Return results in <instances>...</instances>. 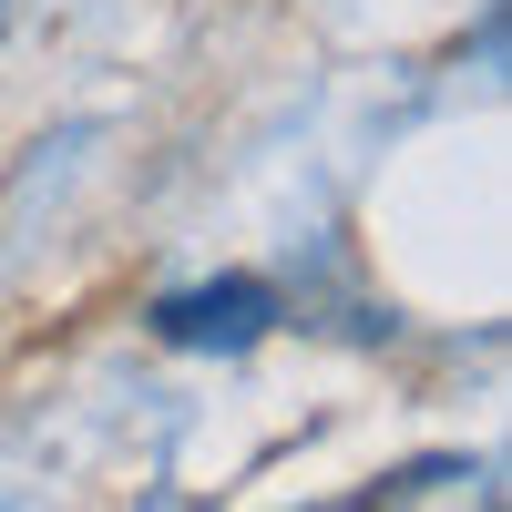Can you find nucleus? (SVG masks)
Here are the masks:
<instances>
[{
  "label": "nucleus",
  "mask_w": 512,
  "mask_h": 512,
  "mask_svg": "<svg viewBox=\"0 0 512 512\" xmlns=\"http://www.w3.org/2000/svg\"><path fill=\"white\" fill-rule=\"evenodd\" d=\"M277 328V287L267 277H216V287H175L154 308L164 349H256Z\"/></svg>",
  "instance_id": "obj_1"
},
{
  "label": "nucleus",
  "mask_w": 512,
  "mask_h": 512,
  "mask_svg": "<svg viewBox=\"0 0 512 512\" xmlns=\"http://www.w3.org/2000/svg\"><path fill=\"white\" fill-rule=\"evenodd\" d=\"M451 482H472L461 461H410V472H390V482H369L359 502H431V492H451Z\"/></svg>",
  "instance_id": "obj_2"
}]
</instances>
